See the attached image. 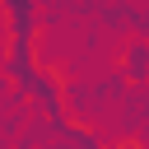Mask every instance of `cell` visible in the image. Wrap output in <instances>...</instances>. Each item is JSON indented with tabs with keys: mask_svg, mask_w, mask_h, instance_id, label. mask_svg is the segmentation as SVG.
Here are the masks:
<instances>
[{
	"mask_svg": "<svg viewBox=\"0 0 149 149\" xmlns=\"http://www.w3.org/2000/svg\"><path fill=\"white\" fill-rule=\"evenodd\" d=\"M144 74H149V47L135 42V47L126 51V79H144Z\"/></svg>",
	"mask_w": 149,
	"mask_h": 149,
	"instance_id": "6da1fadb",
	"label": "cell"
}]
</instances>
